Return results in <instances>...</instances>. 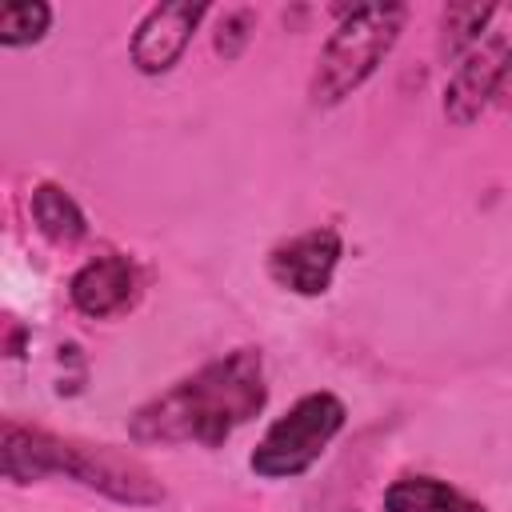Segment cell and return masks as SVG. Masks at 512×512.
I'll list each match as a JSON object with an SVG mask.
<instances>
[{"label": "cell", "instance_id": "9", "mask_svg": "<svg viewBox=\"0 0 512 512\" xmlns=\"http://www.w3.org/2000/svg\"><path fill=\"white\" fill-rule=\"evenodd\" d=\"M384 512H488L436 476H400L384 488Z\"/></svg>", "mask_w": 512, "mask_h": 512}, {"label": "cell", "instance_id": "3", "mask_svg": "<svg viewBox=\"0 0 512 512\" xmlns=\"http://www.w3.org/2000/svg\"><path fill=\"white\" fill-rule=\"evenodd\" d=\"M408 8L404 4H360L348 8L340 16V24L332 28V36L320 48L308 96L316 108H332L340 100H348L396 48L400 32H404Z\"/></svg>", "mask_w": 512, "mask_h": 512}, {"label": "cell", "instance_id": "8", "mask_svg": "<svg viewBox=\"0 0 512 512\" xmlns=\"http://www.w3.org/2000/svg\"><path fill=\"white\" fill-rule=\"evenodd\" d=\"M508 52H512V40L500 36V32H488L448 76L444 84V116L456 124V128H468L492 100H496V84H500V72L508 64Z\"/></svg>", "mask_w": 512, "mask_h": 512}, {"label": "cell", "instance_id": "13", "mask_svg": "<svg viewBox=\"0 0 512 512\" xmlns=\"http://www.w3.org/2000/svg\"><path fill=\"white\" fill-rule=\"evenodd\" d=\"M252 32H256V12L252 8H228L216 24V52L224 60H236L248 48Z\"/></svg>", "mask_w": 512, "mask_h": 512}, {"label": "cell", "instance_id": "2", "mask_svg": "<svg viewBox=\"0 0 512 512\" xmlns=\"http://www.w3.org/2000/svg\"><path fill=\"white\" fill-rule=\"evenodd\" d=\"M0 468H4V480H12V484L68 476V480H76L92 492H104L116 504H132V508H148V504L164 500L160 480L136 456L116 452L108 444H84L72 436L28 428L16 420H4V428H0Z\"/></svg>", "mask_w": 512, "mask_h": 512}, {"label": "cell", "instance_id": "14", "mask_svg": "<svg viewBox=\"0 0 512 512\" xmlns=\"http://www.w3.org/2000/svg\"><path fill=\"white\" fill-rule=\"evenodd\" d=\"M492 104H500L504 112H512V52H508V64L500 72V84H496V100Z\"/></svg>", "mask_w": 512, "mask_h": 512}, {"label": "cell", "instance_id": "4", "mask_svg": "<svg viewBox=\"0 0 512 512\" xmlns=\"http://www.w3.org/2000/svg\"><path fill=\"white\" fill-rule=\"evenodd\" d=\"M344 400L332 392H308L300 396L284 416H276L268 424V432L260 436V444L248 456V468L260 480H292L304 476L324 448L336 440V432L344 428Z\"/></svg>", "mask_w": 512, "mask_h": 512}, {"label": "cell", "instance_id": "11", "mask_svg": "<svg viewBox=\"0 0 512 512\" xmlns=\"http://www.w3.org/2000/svg\"><path fill=\"white\" fill-rule=\"evenodd\" d=\"M496 16V4H448L440 16V56L460 64L484 36Z\"/></svg>", "mask_w": 512, "mask_h": 512}, {"label": "cell", "instance_id": "6", "mask_svg": "<svg viewBox=\"0 0 512 512\" xmlns=\"http://www.w3.org/2000/svg\"><path fill=\"white\" fill-rule=\"evenodd\" d=\"M144 292V272L124 252H104L88 264H80L68 280V300L88 320H112L136 308Z\"/></svg>", "mask_w": 512, "mask_h": 512}, {"label": "cell", "instance_id": "1", "mask_svg": "<svg viewBox=\"0 0 512 512\" xmlns=\"http://www.w3.org/2000/svg\"><path fill=\"white\" fill-rule=\"evenodd\" d=\"M268 404L260 348H236L192 376L176 380L128 416L136 444H204L220 448Z\"/></svg>", "mask_w": 512, "mask_h": 512}, {"label": "cell", "instance_id": "5", "mask_svg": "<svg viewBox=\"0 0 512 512\" xmlns=\"http://www.w3.org/2000/svg\"><path fill=\"white\" fill-rule=\"evenodd\" d=\"M204 16H208V4H192V0H168V4L148 8L132 32V44H128L136 72H144V76L172 72L180 64L184 48L192 44Z\"/></svg>", "mask_w": 512, "mask_h": 512}, {"label": "cell", "instance_id": "10", "mask_svg": "<svg viewBox=\"0 0 512 512\" xmlns=\"http://www.w3.org/2000/svg\"><path fill=\"white\" fill-rule=\"evenodd\" d=\"M28 208H32L36 228H40L52 244H60V248H68V244L84 240V232H88V220H84L80 204H76L60 184H52V180H44V184H36V188H32Z\"/></svg>", "mask_w": 512, "mask_h": 512}, {"label": "cell", "instance_id": "12", "mask_svg": "<svg viewBox=\"0 0 512 512\" xmlns=\"http://www.w3.org/2000/svg\"><path fill=\"white\" fill-rule=\"evenodd\" d=\"M52 24V8L44 0H16V4H4L0 8V44L4 48H24V44H36L44 40Z\"/></svg>", "mask_w": 512, "mask_h": 512}, {"label": "cell", "instance_id": "7", "mask_svg": "<svg viewBox=\"0 0 512 512\" xmlns=\"http://www.w3.org/2000/svg\"><path fill=\"white\" fill-rule=\"evenodd\" d=\"M340 256H344V244H340L336 228H308V232L280 240L268 252V276L284 292L320 296V292H328Z\"/></svg>", "mask_w": 512, "mask_h": 512}]
</instances>
